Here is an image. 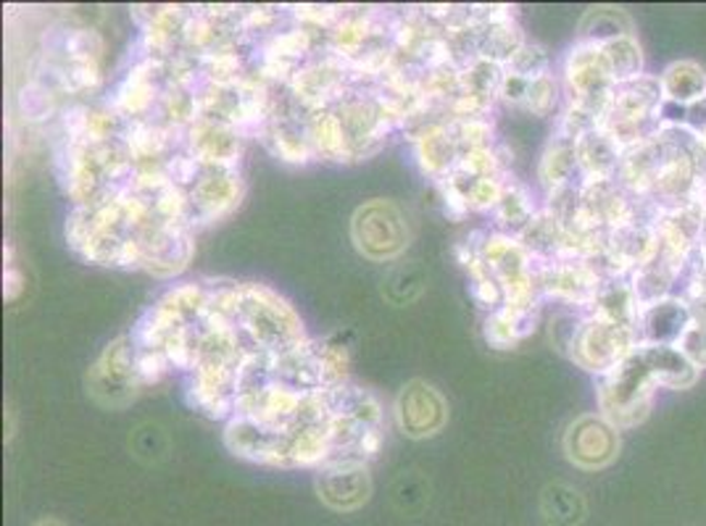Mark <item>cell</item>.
<instances>
[{
	"label": "cell",
	"instance_id": "obj_2",
	"mask_svg": "<svg viewBox=\"0 0 706 526\" xmlns=\"http://www.w3.org/2000/svg\"><path fill=\"white\" fill-rule=\"evenodd\" d=\"M393 416L403 438L430 440L448 425V403L435 384L412 380L396 395Z\"/></svg>",
	"mask_w": 706,
	"mask_h": 526
},
{
	"label": "cell",
	"instance_id": "obj_1",
	"mask_svg": "<svg viewBox=\"0 0 706 526\" xmlns=\"http://www.w3.org/2000/svg\"><path fill=\"white\" fill-rule=\"evenodd\" d=\"M409 219L393 201H367L351 216V240L369 261H393L409 248Z\"/></svg>",
	"mask_w": 706,
	"mask_h": 526
},
{
	"label": "cell",
	"instance_id": "obj_6",
	"mask_svg": "<svg viewBox=\"0 0 706 526\" xmlns=\"http://www.w3.org/2000/svg\"><path fill=\"white\" fill-rule=\"evenodd\" d=\"M541 509H543L545 522L551 526H577L583 522V513H586L580 492L567 485L545 487Z\"/></svg>",
	"mask_w": 706,
	"mask_h": 526
},
{
	"label": "cell",
	"instance_id": "obj_5",
	"mask_svg": "<svg viewBox=\"0 0 706 526\" xmlns=\"http://www.w3.org/2000/svg\"><path fill=\"white\" fill-rule=\"evenodd\" d=\"M564 451H567L569 461H575L577 466H603L614 455V434L603 421L586 416V419L575 421L569 427L567 438H564Z\"/></svg>",
	"mask_w": 706,
	"mask_h": 526
},
{
	"label": "cell",
	"instance_id": "obj_4",
	"mask_svg": "<svg viewBox=\"0 0 706 526\" xmlns=\"http://www.w3.org/2000/svg\"><path fill=\"white\" fill-rule=\"evenodd\" d=\"M317 495L332 511H356L372 495L369 466L362 461H343V464H327L317 471Z\"/></svg>",
	"mask_w": 706,
	"mask_h": 526
},
{
	"label": "cell",
	"instance_id": "obj_7",
	"mask_svg": "<svg viewBox=\"0 0 706 526\" xmlns=\"http://www.w3.org/2000/svg\"><path fill=\"white\" fill-rule=\"evenodd\" d=\"M5 282H9L11 292H5V298L14 300L19 292H22V274L16 272V268H5Z\"/></svg>",
	"mask_w": 706,
	"mask_h": 526
},
{
	"label": "cell",
	"instance_id": "obj_3",
	"mask_svg": "<svg viewBox=\"0 0 706 526\" xmlns=\"http://www.w3.org/2000/svg\"><path fill=\"white\" fill-rule=\"evenodd\" d=\"M90 393L104 406L119 408L130 403L138 390L143 387L138 376V366H134V348L130 335L119 337L117 343L108 345L104 356L90 371Z\"/></svg>",
	"mask_w": 706,
	"mask_h": 526
},
{
	"label": "cell",
	"instance_id": "obj_8",
	"mask_svg": "<svg viewBox=\"0 0 706 526\" xmlns=\"http://www.w3.org/2000/svg\"><path fill=\"white\" fill-rule=\"evenodd\" d=\"M32 526H67L61 522V518H54V516H48V518H40V522H35Z\"/></svg>",
	"mask_w": 706,
	"mask_h": 526
}]
</instances>
